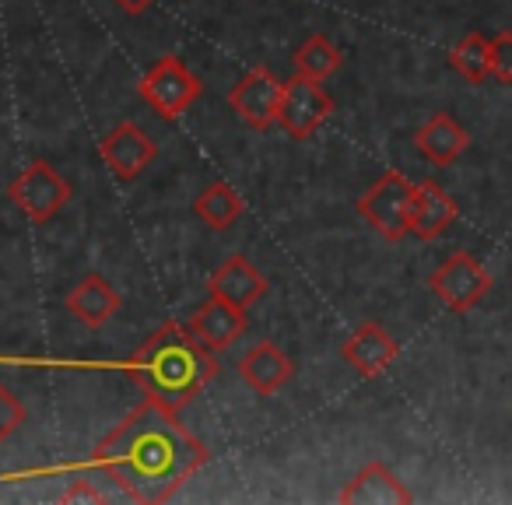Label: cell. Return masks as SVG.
<instances>
[{"mask_svg": "<svg viewBox=\"0 0 512 505\" xmlns=\"http://www.w3.org/2000/svg\"><path fill=\"white\" fill-rule=\"evenodd\" d=\"M99 155L116 179H137L151 162H155L158 148L137 123L123 120L99 141Z\"/></svg>", "mask_w": 512, "mask_h": 505, "instance_id": "9c48e42d", "label": "cell"}, {"mask_svg": "<svg viewBox=\"0 0 512 505\" xmlns=\"http://www.w3.org/2000/svg\"><path fill=\"white\" fill-rule=\"evenodd\" d=\"M491 274L477 264V257L470 253H453L439 271L428 278V288L446 302L453 313H470L484 295L491 292Z\"/></svg>", "mask_w": 512, "mask_h": 505, "instance_id": "52a82bcc", "label": "cell"}, {"mask_svg": "<svg viewBox=\"0 0 512 505\" xmlns=\"http://www.w3.org/2000/svg\"><path fill=\"white\" fill-rule=\"evenodd\" d=\"M60 502L64 505H71V502H88V505H95V502H102V491L95 488L92 481H74L71 488L60 495Z\"/></svg>", "mask_w": 512, "mask_h": 505, "instance_id": "603a6c76", "label": "cell"}, {"mask_svg": "<svg viewBox=\"0 0 512 505\" xmlns=\"http://www.w3.org/2000/svg\"><path fill=\"white\" fill-rule=\"evenodd\" d=\"M239 376L246 379L249 390L271 397L295 376V362L274 341H260L239 358Z\"/></svg>", "mask_w": 512, "mask_h": 505, "instance_id": "4fadbf2b", "label": "cell"}, {"mask_svg": "<svg viewBox=\"0 0 512 505\" xmlns=\"http://www.w3.org/2000/svg\"><path fill=\"white\" fill-rule=\"evenodd\" d=\"M330 113H334V99L327 95L323 81L295 74L292 81L281 85L278 116H274V123H278L288 137H295V141H306V137H313L316 130L327 123Z\"/></svg>", "mask_w": 512, "mask_h": 505, "instance_id": "5b68a950", "label": "cell"}, {"mask_svg": "<svg viewBox=\"0 0 512 505\" xmlns=\"http://www.w3.org/2000/svg\"><path fill=\"white\" fill-rule=\"evenodd\" d=\"M71 197H74L71 183H67L50 162H43V158L25 165L8 186V200L25 218L36 221V225H46V221L57 218Z\"/></svg>", "mask_w": 512, "mask_h": 505, "instance_id": "3957f363", "label": "cell"}, {"mask_svg": "<svg viewBox=\"0 0 512 505\" xmlns=\"http://www.w3.org/2000/svg\"><path fill=\"white\" fill-rule=\"evenodd\" d=\"M186 327H190V334L197 337L204 348L225 351L246 334V309H235L211 295V299L193 313V320L186 323Z\"/></svg>", "mask_w": 512, "mask_h": 505, "instance_id": "7c38bea8", "label": "cell"}, {"mask_svg": "<svg viewBox=\"0 0 512 505\" xmlns=\"http://www.w3.org/2000/svg\"><path fill=\"white\" fill-rule=\"evenodd\" d=\"M25 425V407L18 404V397H11L4 386H0V442L15 435Z\"/></svg>", "mask_w": 512, "mask_h": 505, "instance_id": "7402d4cb", "label": "cell"}, {"mask_svg": "<svg viewBox=\"0 0 512 505\" xmlns=\"http://www.w3.org/2000/svg\"><path fill=\"white\" fill-rule=\"evenodd\" d=\"M207 288H211L214 299L228 302V306H235V309H249L253 302H260L267 295V278L249 264V257L235 253V257H228L225 264L211 274V285Z\"/></svg>", "mask_w": 512, "mask_h": 505, "instance_id": "8fae6325", "label": "cell"}, {"mask_svg": "<svg viewBox=\"0 0 512 505\" xmlns=\"http://www.w3.org/2000/svg\"><path fill=\"white\" fill-rule=\"evenodd\" d=\"M397 351H400L397 341H393L379 323H362V327L344 341L341 355L358 376H379V372H386L393 365Z\"/></svg>", "mask_w": 512, "mask_h": 505, "instance_id": "9a60e30c", "label": "cell"}, {"mask_svg": "<svg viewBox=\"0 0 512 505\" xmlns=\"http://www.w3.org/2000/svg\"><path fill=\"white\" fill-rule=\"evenodd\" d=\"M449 64H453V71L460 74L463 81H470V85H484V81L491 78L488 39H484L481 32L463 36L460 43L453 46V53H449Z\"/></svg>", "mask_w": 512, "mask_h": 505, "instance_id": "d6986e66", "label": "cell"}, {"mask_svg": "<svg viewBox=\"0 0 512 505\" xmlns=\"http://www.w3.org/2000/svg\"><path fill=\"white\" fill-rule=\"evenodd\" d=\"M414 144H418V151L432 165H453L456 158L467 151L470 137L449 113H435L432 120L414 134Z\"/></svg>", "mask_w": 512, "mask_h": 505, "instance_id": "e0dca14e", "label": "cell"}, {"mask_svg": "<svg viewBox=\"0 0 512 505\" xmlns=\"http://www.w3.org/2000/svg\"><path fill=\"white\" fill-rule=\"evenodd\" d=\"M67 309L78 323H85L88 330H99L120 313V292L109 285L102 274H85L78 285L67 295Z\"/></svg>", "mask_w": 512, "mask_h": 505, "instance_id": "2e32d148", "label": "cell"}, {"mask_svg": "<svg viewBox=\"0 0 512 505\" xmlns=\"http://www.w3.org/2000/svg\"><path fill=\"white\" fill-rule=\"evenodd\" d=\"M123 369L144 397L179 414L207 390V383L218 379L221 365L218 351L204 348L186 323L169 320L123 362Z\"/></svg>", "mask_w": 512, "mask_h": 505, "instance_id": "7a4b0ae2", "label": "cell"}, {"mask_svg": "<svg viewBox=\"0 0 512 505\" xmlns=\"http://www.w3.org/2000/svg\"><path fill=\"white\" fill-rule=\"evenodd\" d=\"M281 85H285V81L274 78L271 67H253V71H246L228 88V106H232L235 116H242L253 130H271L274 116H278Z\"/></svg>", "mask_w": 512, "mask_h": 505, "instance_id": "ba28073f", "label": "cell"}, {"mask_svg": "<svg viewBox=\"0 0 512 505\" xmlns=\"http://www.w3.org/2000/svg\"><path fill=\"white\" fill-rule=\"evenodd\" d=\"M488 57H491V78L502 85H512V32H498L488 39Z\"/></svg>", "mask_w": 512, "mask_h": 505, "instance_id": "44dd1931", "label": "cell"}, {"mask_svg": "<svg viewBox=\"0 0 512 505\" xmlns=\"http://www.w3.org/2000/svg\"><path fill=\"white\" fill-rule=\"evenodd\" d=\"M341 502L351 505H404L411 502V491L404 488V481H397L386 463H365L355 477L341 488Z\"/></svg>", "mask_w": 512, "mask_h": 505, "instance_id": "5bb4252c", "label": "cell"}, {"mask_svg": "<svg viewBox=\"0 0 512 505\" xmlns=\"http://www.w3.org/2000/svg\"><path fill=\"white\" fill-rule=\"evenodd\" d=\"M207 460V446L179 414L144 397V404L95 446L88 467L102 470L134 502L155 505L169 502Z\"/></svg>", "mask_w": 512, "mask_h": 505, "instance_id": "6da1fadb", "label": "cell"}, {"mask_svg": "<svg viewBox=\"0 0 512 505\" xmlns=\"http://www.w3.org/2000/svg\"><path fill=\"white\" fill-rule=\"evenodd\" d=\"M411 190L414 183L404 172H386L376 186L362 193L358 214L376 228L383 239L400 242L407 235V211H411Z\"/></svg>", "mask_w": 512, "mask_h": 505, "instance_id": "8992f818", "label": "cell"}, {"mask_svg": "<svg viewBox=\"0 0 512 505\" xmlns=\"http://www.w3.org/2000/svg\"><path fill=\"white\" fill-rule=\"evenodd\" d=\"M341 50L330 43L327 36H309L306 43L295 50V71L302 78H313V81H327L330 74L341 67Z\"/></svg>", "mask_w": 512, "mask_h": 505, "instance_id": "ffe728a7", "label": "cell"}, {"mask_svg": "<svg viewBox=\"0 0 512 505\" xmlns=\"http://www.w3.org/2000/svg\"><path fill=\"white\" fill-rule=\"evenodd\" d=\"M193 214L204 221L214 232H225L235 221L242 218V197L225 183V179H214L197 200H193Z\"/></svg>", "mask_w": 512, "mask_h": 505, "instance_id": "ac0fdd59", "label": "cell"}, {"mask_svg": "<svg viewBox=\"0 0 512 505\" xmlns=\"http://www.w3.org/2000/svg\"><path fill=\"white\" fill-rule=\"evenodd\" d=\"M113 4L123 11V15H144V11H148L155 0H113Z\"/></svg>", "mask_w": 512, "mask_h": 505, "instance_id": "cb8c5ba5", "label": "cell"}, {"mask_svg": "<svg viewBox=\"0 0 512 505\" xmlns=\"http://www.w3.org/2000/svg\"><path fill=\"white\" fill-rule=\"evenodd\" d=\"M137 92H141V99L148 102L162 120H176V116H183L186 109L200 99L204 88H200L197 74H193L179 57H162L141 78Z\"/></svg>", "mask_w": 512, "mask_h": 505, "instance_id": "277c9868", "label": "cell"}, {"mask_svg": "<svg viewBox=\"0 0 512 505\" xmlns=\"http://www.w3.org/2000/svg\"><path fill=\"white\" fill-rule=\"evenodd\" d=\"M456 221V204L435 179L414 183L411 190V211H407V232L418 239L432 242Z\"/></svg>", "mask_w": 512, "mask_h": 505, "instance_id": "30bf717a", "label": "cell"}]
</instances>
